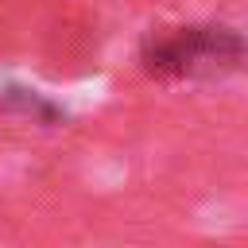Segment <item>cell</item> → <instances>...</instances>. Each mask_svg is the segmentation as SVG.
I'll list each match as a JSON object with an SVG mask.
<instances>
[{
    "label": "cell",
    "mask_w": 248,
    "mask_h": 248,
    "mask_svg": "<svg viewBox=\"0 0 248 248\" xmlns=\"http://www.w3.org/2000/svg\"><path fill=\"white\" fill-rule=\"evenodd\" d=\"M248 58V43L240 31L221 23H190L155 31L143 50L140 66L147 78L182 81V78H221Z\"/></svg>",
    "instance_id": "cell-1"
}]
</instances>
